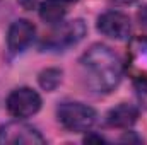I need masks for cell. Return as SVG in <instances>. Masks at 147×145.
Wrapping results in <instances>:
<instances>
[{
  "instance_id": "6da1fadb",
  "label": "cell",
  "mask_w": 147,
  "mask_h": 145,
  "mask_svg": "<svg viewBox=\"0 0 147 145\" xmlns=\"http://www.w3.org/2000/svg\"><path fill=\"white\" fill-rule=\"evenodd\" d=\"M80 68L87 87L94 92H111L121 80L123 67L110 46L96 43L80 56Z\"/></svg>"
},
{
  "instance_id": "7a4b0ae2",
  "label": "cell",
  "mask_w": 147,
  "mask_h": 145,
  "mask_svg": "<svg viewBox=\"0 0 147 145\" xmlns=\"http://www.w3.org/2000/svg\"><path fill=\"white\" fill-rule=\"evenodd\" d=\"M57 119L65 130L82 133V132H89L96 125L98 113L94 108L84 103L70 101V103H62L57 108Z\"/></svg>"
},
{
  "instance_id": "3957f363",
  "label": "cell",
  "mask_w": 147,
  "mask_h": 145,
  "mask_svg": "<svg viewBox=\"0 0 147 145\" xmlns=\"http://www.w3.org/2000/svg\"><path fill=\"white\" fill-rule=\"evenodd\" d=\"M86 22L82 19H74L67 22L57 24V28L45 38L43 48L46 50H65L77 44L82 38L86 36Z\"/></svg>"
},
{
  "instance_id": "277c9868",
  "label": "cell",
  "mask_w": 147,
  "mask_h": 145,
  "mask_svg": "<svg viewBox=\"0 0 147 145\" xmlns=\"http://www.w3.org/2000/svg\"><path fill=\"white\" fill-rule=\"evenodd\" d=\"M5 104L10 116H14L16 119H24V118H31L39 111L41 97L31 87H19L9 94Z\"/></svg>"
},
{
  "instance_id": "5b68a950",
  "label": "cell",
  "mask_w": 147,
  "mask_h": 145,
  "mask_svg": "<svg viewBox=\"0 0 147 145\" xmlns=\"http://www.w3.org/2000/svg\"><path fill=\"white\" fill-rule=\"evenodd\" d=\"M0 144L10 145H36L45 144V137L34 126L22 121H9L0 126Z\"/></svg>"
},
{
  "instance_id": "8992f818",
  "label": "cell",
  "mask_w": 147,
  "mask_h": 145,
  "mask_svg": "<svg viewBox=\"0 0 147 145\" xmlns=\"http://www.w3.org/2000/svg\"><path fill=\"white\" fill-rule=\"evenodd\" d=\"M127 72L135 82L147 85V36L130 39L127 48Z\"/></svg>"
},
{
  "instance_id": "52a82bcc",
  "label": "cell",
  "mask_w": 147,
  "mask_h": 145,
  "mask_svg": "<svg viewBox=\"0 0 147 145\" xmlns=\"http://www.w3.org/2000/svg\"><path fill=\"white\" fill-rule=\"evenodd\" d=\"M98 31L111 39H127L132 31L130 17L120 10L105 12L98 19Z\"/></svg>"
},
{
  "instance_id": "ba28073f",
  "label": "cell",
  "mask_w": 147,
  "mask_h": 145,
  "mask_svg": "<svg viewBox=\"0 0 147 145\" xmlns=\"http://www.w3.org/2000/svg\"><path fill=\"white\" fill-rule=\"evenodd\" d=\"M36 28L31 21L28 19H17L10 24L9 33H7V46L12 55L22 53L34 39Z\"/></svg>"
},
{
  "instance_id": "9c48e42d",
  "label": "cell",
  "mask_w": 147,
  "mask_h": 145,
  "mask_svg": "<svg viewBox=\"0 0 147 145\" xmlns=\"http://www.w3.org/2000/svg\"><path fill=\"white\" fill-rule=\"evenodd\" d=\"M139 118V108L130 103H121L111 108L106 114V125L110 128H130Z\"/></svg>"
},
{
  "instance_id": "30bf717a",
  "label": "cell",
  "mask_w": 147,
  "mask_h": 145,
  "mask_svg": "<svg viewBox=\"0 0 147 145\" xmlns=\"http://www.w3.org/2000/svg\"><path fill=\"white\" fill-rule=\"evenodd\" d=\"M38 9H39V17L51 26L63 22V17L67 14V9L63 7L62 0H45L39 3Z\"/></svg>"
},
{
  "instance_id": "8fae6325",
  "label": "cell",
  "mask_w": 147,
  "mask_h": 145,
  "mask_svg": "<svg viewBox=\"0 0 147 145\" xmlns=\"http://www.w3.org/2000/svg\"><path fill=\"white\" fill-rule=\"evenodd\" d=\"M62 75H63V72L60 68H46V70H43V72L39 73L38 82H39V85H41L43 91L51 92V91H55L60 85Z\"/></svg>"
},
{
  "instance_id": "7c38bea8",
  "label": "cell",
  "mask_w": 147,
  "mask_h": 145,
  "mask_svg": "<svg viewBox=\"0 0 147 145\" xmlns=\"http://www.w3.org/2000/svg\"><path fill=\"white\" fill-rule=\"evenodd\" d=\"M19 2L24 9H34V7H39V3H41L38 0H19Z\"/></svg>"
},
{
  "instance_id": "4fadbf2b",
  "label": "cell",
  "mask_w": 147,
  "mask_h": 145,
  "mask_svg": "<svg viewBox=\"0 0 147 145\" xmlns=\"http://www.w3.org/2000/svg\"><path fill=\"white\" fill-rule=\"evenodd\" d=\"M84 142H86V144H87V142H99V144H101V142H105V138H103L101 135H87Z\"/></svg>"
},
{
  "instance_id": "5bb4252c",
  "label": "cell",
  "mask_w": 147,
  "mask_h": 145,
  "mask_svg": "<svg viewBox=\"0 0 147 145\" xmlns=\"http://www.w3.org/2000/svg\"><path fill=\"white\" fill-rule=\"evenodd\" d=\"M62 2H77V0H62Z\"/></svg>"
}]
</instances>
